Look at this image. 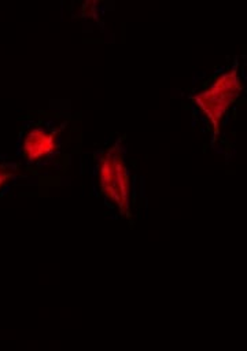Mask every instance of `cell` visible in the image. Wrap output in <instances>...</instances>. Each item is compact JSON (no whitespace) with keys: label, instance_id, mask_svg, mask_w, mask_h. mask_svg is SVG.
Here are the masks:
<instances>
[{"label":"cell","instance_id":"1","mask_svg":"<svg viewBox=\"0 0 247 351\" xmlns=\"http://www.w3.org/2000/svg\"><path fill=\"white\" fill-rule=\"evenodd\" d=\"M243 84L237 67L221 73L207 88L198 92L192 99L199 111L210 122L214 133H220V126L231 106L239 99Z\"/></svg>","mask_w":247,"mask_h":351},{"label":"cell","instance_id":"2","mask_svg":"<svg viewBox=\"0 0 247 351\" xmlns=\"http://www.w3.org/2000/svg\"><path fill=\"white\" fill-rule=\"evenodd\" d=\"M97 177L106 199L111 202L121 215H128L132 200L130 173L118 144L102 154L97 165Z\"/></svg>","mask_w":247,"mask_h":351},{"label":"cell","instance_id":"3","mask_svg":"<svg viewBox=\"0 0 247 351\" xmlns=\"http://www.w3.org/2000/svg\"><path fill=\"white\" fill-rule=\"evenodd\" d=\"M19 144L25 163L30 166H43L59 151V129L48 122L33 123L22 133Z\"/></svg>","mask_w":247,"mask_h":351},{"label":"cell","instance_id":"4","mask_svg":"<svg viewBox=\"0 0 247 351\" xmlns=\"http://www.w3.org/2000/svg\"><path fill=\"white\" fill-rule=\"evenodd\" d=\"M21 177V166L16 162L0 159V195Z\"/></svg>","mask_w":247,"mask_h":351}]
</instances>
